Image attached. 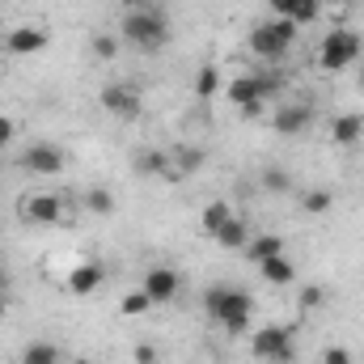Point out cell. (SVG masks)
<instances>
[{"label": "cell", "mask_w": 364, "mask_h": 364, "mask_svg": "<svg viewBox=\"0 0 364 364\" xmlns=\"http://www.w3.org/2000/svg\"><path fill=\"white\" fill-rule=\"evenodd\" d=\"M203 309H208V318H212L220 331H229V335H246L250 322H255V301H250V292H242V288H233V284H212V288L203 292Z\"/></svg>", "instance_id": "cell-1"}, {"label": "cell", "mask_w": 364, "mask_h": 364, "mask_svg": "<svg viewBox=\"0 0 364 364\" xmlns=\"http://www.w3.org/2000/svg\"><path fill=\"white\" fill-rule=\"evenodd\" d=\"M119 34H123V38H127L136 51L153 55V51H161V47L170 43V17H166V9H153V4H140V9H123Z\"/></svg>", "instance_id": "cell-2"}, {"label": "cell", "mask_w": 364, "mask_h": 364, "mask_svg": "<svg viewBox=\"0 0 364 364\" xmlns=\"http://www.w3.org/2000/svg\"><path fill=\"white\" fill-rule=\"evenodd\" d=\"M296 30L301 26H292V21H284V17H272V21H259L255 30H250V51L259 55V60H284L288 51H292V43H296Z\"/></svg>", "instance_id": "cell-3"}, {"label": "cell", "mask_w": 364, "mask_h": 364, "mask_svg": "<svg viewBox=\"0 0 364 364\" xmlns=\"http://www.w3.org/2000/svg\"><path fill=\"white\" fill-rule=\"evenodd\" d=\"M364 51V38L356 34V30H331L322 43H318V68L322 73H343V68H352L356 60H360Z\"/></svg>", "instance_id": "cell-4"}, {"label": "cell", "mask_w": 364, "mask_h": 364, "mask_svg": "<svg viewBox=\"0 0 364 364\" xmlns=\"http://www.w3.org/2000/svg\"><path fill=\"white\" fill-rule=\"evenodd\" d=\"M250 356L259 364H292L296 360V331L292 326H259L250 335Z\"/></svg>", "instance_id": "cell-5"}, {"label": "cell", "mask_w": 364, "mask_h": 364, "mask_svg": "<svg viewBox=\"0 0 364 364\" xmlns=\"http://www.w3.org/2000/svg\"><path fill=\"white\" fill-rule=\"evenodd\" d=\"M64 149L60 144H30L26 153H21V166L30 170V174H38V178H55V174H64Z\"/></svg>", "instance_id": "cell-6"}, {"label": "cell", "mask_w": 364, "mask_h": 364, "mask_svg": "<svg viewBox=\"0 0 364 364\" xmlns=\"http://www.w3.org/2000/svg\"><path fill=\"white\" fill-rule=\"evenodd\" d=\"M102 106L110 110V114H119V119H140V106H144V97L136 85H123V81H114V85H106L102 90Z\"/></svg>", "instance_id": "cell-7"}, {"label": "cell", "mask_w": 364, "mask_h": 364, "mask_svg": "<svg viewBox=\"0 0 364 364\" xmlns=\"http://www.w3.org/2000/svg\"><path fill=\"white\" fill-rule=\"evenodd\" d=\"M140 288H144V296L153 301V305H166V301H174L182 288V275L174 267H149L144 279H140Z\"/></svg>", "instance_id": "cell-8"}, {"label": "cell", "mask_w": 364, "mask_h": 364, "mask_svg": "<svg viewBox=\"0 0 364 364\" xmlns=\"http://www.w3.org/2000/svg\"><path fill=\"white\" fill-rule=\"evenodd\" d=\"M51 47V34L43 30V26H13L9 34H4V51L9 55H38V51H47Z\"/></svg>", "instance_id": "cell-9"}, {"label": "cell", "mask_w": 364, "mask_h": 364, "mask_svg": "<svg viewBox=\"0 0 364 364\" xmlns=\"http://www.w3.org/2000/svg\"><path fill=\"white\" fill-rule=\"evenodd\" d=\"M21 216L30 225H60L64 220V203L55 195H47V191H34V195L21 199Z\"/></svg>", "instance_id": "cell-10"}, {"label": "cell", "mask_w": 364, "mask_h": 364, "mask_svg": "<svg viewBox=\"0 0 364 364\" xmlns=\"http://www.w3.org/2000/svg\"><path fill=\"white\" fill-rule=\"evenodd\" d=\"M309 123H314V106L309 102H288V106L275 110V119H272V127L279 136H301Z\"/></svg>", "instance_id": "cell-11"}, {"label": "cell", "mask_w": 364, "mask_h": 364, "mask_svg": "<svg viewBox=\"0 0 364 364\" xmlns=\"http://www.w3.org/2000/svg\"><path fill=\"white\" fill-rule=\"evenodd\" d=\"M272 13L292 26H309L314 17H322V0H272Z\"/></svg>", "instance_id": "cell-12"}, {"label": "cell", "mask_w": 364, "mask_h": 364, "mask_svg": "<svg viewBox=\"0 0 364 364\" xmlns=\"http://www.w3.org/2000/svg\"><path fill=\"white\" fill-rule=\"evenodd\" d=\"M225 97L242 110V106H250V102H267L263 97V81H259V73H246V77H233L229 85H225Z\"/></svg>", "instance_id": "cell-13"}, {"label": "cell", "mask_w": 364, "mask_h": 364, "mask_svg": "<svg viewBox=\"0 0 364 364\" xmlns=\"http://www.w3.org/2000/svg\"><path fill=\"white\" fill-rule=\"evenodd\" d=\"M102 284H106V267H102V263H81V267L68 272V292H73V296H90Z\"/></svg>", "instance_id": "cell-14"}, {"label": "cell", "mask_w": 364, "mask_h": 364, "mask_svg": "<svg viewBox=\"0 0 364 364\" xmlns=\"http://www.w3.org/2000/svg\"><path fill=\"white\" fill-rule=\"evenodd\" d=\"M212 242H216L220 250H237V255H242V250H246V242H250V229H246V220H242V216H229V220L212 233Z\"/></svg>", "instance_id": "cell-15"}, {"label": "cell", "mask_w": 364, "mask_h": 364, "mask_svg": "<svg viewBox=\"0 0 364 364\" xmlns=\"http://www.w3.org/2000/svg\"><path fill=\"white\" fill-rule=\"evenodd\" d=\"M242 255H246V263L259 267V263H267V259H275V255H284V237H279V233H259V237L246 242Z\"/></svg>", "instance_id": "cell-16"}, {"label": "cell", "mask_w": 364, "mask_h": 364, "mask_svg": "<svg viewBox=\"0 0 364 364\" xmlns=\"http://www.w3.org/2000/svg\"><path fill=\"white\" fill-rule=\"evenodd\" d=\"M195 170H203V149L178 144V149L170 153V182H174V178H186V174H195Z\"/></svg>", "instance_id": "cell-17"}, {"label": "cell", "mask_w": 364, "mask_h": 364, "mask_svg": "<svg viewBox=\"0 0 364 364\" xmlns=\"http://www.w3.org/2000/svg\"><path fill=\"white\" fill-rule=\"evenodd\" d=\"M360 136H364V119L360 114H335V119H331V140H335V144L348 149V144H356Z\"/></svg>", "instance_id": "cell-18"}, {"label": "cell", "mask_w": 364, "mask_h": 364, "mask_svg": "<svg viewBox=\"0 0 364 364\" xmlns=\"http://www.w3.org/2000/svg\"><path fill=\"white\" fill-rule=\"evenodd\" d=\"M259 275H263L267 284H275V288H284V284L296 279V267L288 263V255H275V259H267V263H259Z\"/></svg>", "instance_id": "cell-19"}, {"label": "cell", "mask_w": 364, "mask_h": 364, "mask_svg": "<svg viewBox=\"0 0 364 364\" xmlns=\"http://www.w3.org/2000/svg\"><path fill=\"white\" fill-rule=\"evenodd\" d=\"M136 170L140 174H157V178H170V153L166 149H149L136 157Z\"/></svg>", "instance_id": "cell-20"}, {"label": "cell", "mask_w": 364, "mask_h": 364, "mask_svg": "<svg viewBox=\"0 0 364 364\" xmlns=\"http://www.w3.org/2000/svg\"><path fill=\"white\" fill-rule=\"evenodd\" d=\"M21 364H60V348L47 339H34L21 348Z\"/></svg>", "instance_id": "cell-21"}, {"label": "cell", "mask_w": 364, "mask_h": 364, "mask_svg": "<svg viewBox=\"0 0 364 364\" xmlns=\"http://www.w3.org/2000/svg\"><path fill=\"white\" fill-rule=\"evenodd\" d=\"M229 216H233V208H229L225 199H212V203H203V216H199V225H203V233L212 237V233H216V229H220Z\"/></svg>", "instance_id": "cell-22"}, {"label": "cell", "mask_w": 364, "mask_h": 364, "mask_svg": "<svg viewBox=\"0 0 364 364\" xmlns=\"http://www.w3.org/2000/svg\"><path fill=\"white\" fill-rule=\"evenodd\" d=\"M81 203H85V212H93V216H114V195L106 186H90L81 195Z\"/></svg>", "instance_id": "cell-23"}, {"label": "cell", "mask_w": 364, "mask_h": 364, "mask_svg": "<svg viewBox=\"0 0 364 364\" xmlns=\"http://www.w3.org/2000/svg\"><path fill=\"white\" fill-rule=\"evenodd\" d=\"M220 81H225V77H220V68H216V64H203V68L195 73V93H199V97H216Z\"/></svg>", "instance_id": "cell-24"}, {"label": "cell", "mask_w": 364, "mask_h": 364, "mask_svg": "<svg viewBox=\"0 0 364 364\" xmlns=\"http://www.w3.org/2000/svg\"><path fill=\"white\" fill-rule=\"evenodd\" d=\"M149 309H153V301L144 296V288H136V292L123 296V318H140V314H149Z\"/></svg>", "instance_id": "cell-25"}, {"label": "cell", "mask_w": 364, "mask_h": 364, "mask_svg": "<svg viewBox=\"0 0 364 364\" xmlns=\"http://www.w3.org/2000/svg\"><path fill=\"white\" fill-rule=\"evenodd\" d=\"M331 203H335V199H331V191H309V195L301 199V208H305L309 216H322V212H331Z\"/></svg>", "instance_id": "cell-26"}, {"label": "cell", "mask_w": 364, "mask_h": 364, "mask_svg": "<svg viewBox=\"0 0 364 364\" xmlns=\"http://www.w3.org/2000/svg\"><path fill=\"white\" fill-rule=\"evenodd\" d=\"M93 55H97V60H114V55H119V38L106 34V30L93 34Z\"/></svg>", "instance_id": "cell-27"}, {"label": "cell", "mask_w": 364, "mask_h": 364, "mask_svg": "<svg viewBox=\"0 0 364 364\" xmlns=\"http://www.w3.org/2000/svg\"><path fill=\"white\" fill-rule=\"evenodd\" d=\"M263 186H267L272 195H279V191L292 186V178H288V170H267V174H263Z\"/></svg>", "instance_id": "cell-28"}, {"label": "cell", "mask_w": 364, "mask_h": 364, "mask_svg": "<svg viewBox=\"0 0 364 364\" xmlns=\"http://www.w3.org/2000/svg\"><path fill=\"white\" fill-rule=\"evenodd\" d=\"M322 301H326V292L322 288H301V309H322Z\"/></svg>", "instance_id": "cell-29"}, {"label": "cell", "mask_w": 364, "mask_h": 364, "mask_svg": "<svg viewBox=\"0 0 364 364\" xmlns=\"http://www.w3.org/2000/svg\"><path fill=\"white\" fill-rule=\"evenodd\" d=\"M322 364H356V360H352V352H348V348H339V343H331V348L322 352Z\"/></svg>", "instance_id": "cell-30"}, {"label": "cell", "mask_w": 364, "mask_h": 364, "mask_svg": "<svg viewBox=\"0 0 364 364\" xmlns=\"http://www.w3.org/2000/svg\"><path fill=\"white\" fill-rule=\"evenodd\" d=\"M13 136H17L13 119H9V114H0V149H4V144H13Z\"/></svg>", "instance_id": "cell-31"}, {"label": "cell", "mask_w": 364, "mask_h": 364, "mask_svg": "<svg viewBox=\"0 0 364 364\" xmlns=\"http://www.w3.org/2000/svg\"><path fill=\"white\" fill-rule=\"evenodd\" d=\"M136 364H157V348L153 343H140L136 348Z\"/></svg>", "instance_id": "cell-32"}, {"label": "cell", "mask_w": 364, "mask_h": 364, "mask_svg": "<svg viewBox=\"0 0 364 364\" xmlns=\"http://www.w3.org/2000/svg\"><path fill=\"white\" fill-rule=\"evenodd\" d=\"M263 106H267V102H250V106H242V119H259Z\"/></svg>", "instance_id": "cell-33"}, {"label": "cell", "mask_w": 364, "mask_h": 364, "mask_svg": "<svg viewBox=\"0 0 364 364\" xmlns=\"http://www.w3.org/2000/svg\"><path fill=\"white\" fill-rule=\"evenodd\" d=\"M119 4H123V9H140L144 0H119Z\"/></svg>", "instance_id": "cell-34"}, {"label": "cell", "mask_w": 364, "mask_h": 364, "mask_svg": "<svg viewBox=\"0 0 364 364\" xmlns=\"http://www.w3.org/2000/svg\"><path fill=\"white\" fill-rule=\"evenodd\" d=\"M326 4H335V9H339V4H352V0H322V9H326Z\"/></svg>", "instance_id": "cell-35"}, {"label": "cell", "mask_w": 364, "mask_h": 364, "mask_svg": "<svg viewBox=\"0 0 364 364\" xmlns=\"http://www.w3.org/2000/svg\"><path fill=\"white\" fill-rule=\"evenodd\" d=\"M144 4H153V9H161V4H166V0H144Z\"/></svg>", "instance_id": "cell-36"}, {"label": "cell", "mask_w": 364, "mask_h": 364, "mask_svg": "<svg viewBox=\"0 0 364 364\" xmlns=\"http://www.w3.org/2000/svg\"><path fill=\"white\" fill-rule=\"evenodd\" d=\"M4 309H9V301H4V296H0V318H4Z\"/></svg>", "instance_id": "cell-37"}, {"label": "cell", "mask_w": 364, "mask_h": 364, "mask_svg": "<svg viewBox=\"0 0 364 364\" xmlns=\"http://www.w3.org/2000/svg\"><path fill=\"white\" fill-rule=\"evenodd\" d=\"M68 364H93V360H85V356H77V360H68Z\"/></svg>", "instance_id": "cell-38"}, {"label": "cell", "mask_w": 364, "mask_h": 364, "mask_svg": "<svg viewBox=\"0 0 364 364\" xmlns=\"http://www.w3.org/2000/svg\"><path fill=\"white\" fill-rule=\"evenodd\" d=\"M360 93H364V64H360Z\"/></svg>", "instance_id": "cell-39"}]
</instances>
